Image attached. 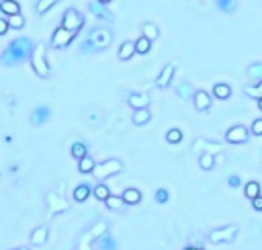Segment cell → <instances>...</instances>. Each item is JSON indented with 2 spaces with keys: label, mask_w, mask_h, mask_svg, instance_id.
<instances>
[{
  "label": "cell",
  "mask_w": 262,
  "mask_h": 250,
  "mask_svg": "<svg viewBox=\"0 0 262 250\" xmlns=\"http://www.w3.org/2000/svg\"><path fill=\"white\" fill-rule=\"evenodd\" d=\"M111 41H113V33L109 29H95V31H90V35L82 43V51L84 53H88V51H100V50L109 48Z\"/></svg>",
  "instance_id": "2"
},
{
  "label": "cell",
  "mask_w": 262,
  "mask_h": 250,
  "mask_svg": "<svg viewBox=\"0 0 262 250\" xmlns=\"http://www.w3.org/2000/svg\"><path fill=\"white\" fill-rule=\"evenodd\" d=\"M72 156H74V158H78V160H82L84 156H88L86 146H84L82 142H76V144H72Z\"/></svg>",
  "instance_id": "32"
},
{
  "label": "cell",
  "mask_w": 262,
  "mask_h": 250,
  "mask_svg": "<svg viewBox=\"0 0 262 250\" xmlns=\"http://www.w3.org/2000/svg\"><path fill=\"white\" fill-rule=\"evenodd\" d=\"M150 119H152V115H150V111L147 109H140V111L133 113V123L135 125H145Z\"/></svg>",
  "instance_id": "26"
},
{
  "label": "cell",
  "mask_w": 262,
  "mask_h": 250,
  "mask_svg": "<svg viewBox=\"0 0 262 250\" xmlns=\"http://www.w3.org/2000/svg\"><path fill=\"white\" fill-rule=\"evenodd\" d=\"M105 232H107V224H102V222H100V224H96L95 228H93V230L88 232V236L84 238V240H88V238H90V242H93V238H96V236L100 238V236L105 234Z\"/></svg>",
  "instance_id": "34"
},
{
  "label": "cell",
  "mask_w": 262,
  "mask_h": 250,
  "mask_svg": "<svg viewBox=\"0 0 262 250\" xmlns=\"http://www.w3.org/2000/svg\"><path fill=\"white\" fill-rule=\"evenodd\" d=\"M6 21H8V29H23V27H25V17H23V15L6 17Z\"/></svg>",
  "instance_id": "31"
},
{
  "label": "cell",
  "mask_w": 262,
  "mask_h": 250,
  "mask_svg": "<svg viewBox=\"0 0 262 250\" xmlns=\"http://www.w3.org/2000/svg\"><path fill=\"white\" fill-rule=\"evenodd\" d=\"M33 48H35V45H33V41L29 37H19V39L8 43L4 53L0 55V62H2L4 66H19V64H23L25 60L31 58Z\"/></svg>",
  "instance_id": "1"
},
{
  "label": "cell",
  "mask_w": 262,
  "mask_h": 250,
  "mask_svg": "<svg viewBox=\"0 0 262 250\" xmlns=\"http://www.w3.org/2000/svg\"><path fill=\"white\" fill-rule=\"evenodd\" d=\"M252 207L258 209V211H262V195H258L256 199H252Z\"/></svg>",
  "instance_id": "43"
},
{
  "label": "cell",
  "mask_w": 262,
  "mask_h": 250,
  "mask_svg": "<svg viewBox=\"0 0 262 250\" xmlns=\"http://www.w3.org/2000/svg\"><path fill=\"white\" fill-rule=\"evenodd\" d=\"M98 2H100V4H105V6H107V4L111 2V0H98Z\"/></svg>",
  "instance_id": "45"
},
{
  "label": "cell",
  "mask_w": 262,
  "mask_h": 250,
  "mask_svg": "<svg viewBox=\"0 0 262 250\" xmlns=\"http://www.w3.org/2000/svg\"><path fill=\"white\" fill-rule=\"evenodd\" d=\"M121 199H123V203L125 205H135V203H140L142 201V193L138 191V189H125L123 191V195H121Z\"/></svg>",
  "instance_id": "16"
},
{
  "label": "cell",
  "mask_w": 262,
  "mask_h": 250,
  "mask_svg": "<svg viewBox=\"0 0 262 250\" xmlns=\"http://www.w3.org/2000/svg\"><path fill=\"white\" fill-rule=\"evenodd\" d=\"M45 240H48V228H45V225H39V228L33 230V234H31V244L41 246Z\"/></svg>",
  "instance_id": "18"
},
{
  "label": "cell",
  "mask_w": 262,
  "mask_h": 250,
  "mask_svg": "<svg viewBox=\"0 0 262 250\" xmlns=\"http://www.w3.org/2000/svg\"><path fill=\"white\" fill-rule=\"evenodd\" d=\"M105 203H107V207L115 209V211H117V209H123V205H125L123 199H121V197H117V195H109Z\"/></svg>",
  "instance_id": "36"
},
{
  "label": "cell",
  "mask_w": 262,
  "mask_h": 250,
  "mask_svg": "<svg viewBox=\"0 0 262 250\" xmlns=\"http://www.w3.org/2000/svg\"><path fill=\"white\" fill-rule=\"evenodd\" d=\"M84 25V17L78 13L76 8H68L64 13V19H62V27L66 31H72V33H78Z\"/></svg>",
  "instance_id": "5"
},
{
  "label": "cell",
  "mask_w": 262,
  "mask_h": 250,
  "mask_svg": "<svg viewBox=\"0 0 262 250\" xmlns=\"http://www.w3.org/2000/svg\"><path fill=\"white\" fill-rule=\"evenodd\" d=\"M158 35H160V31H158V27L154 25V23H143L142 25V37L154 41Z\"/></svg>",
  "instance_id": "21"
},
{
  "label": "cell",
  "mask_w": 262,
  "mask_h": 250,
  "mask_svg": "<svg viewBox=\"0 0 262 250\" xmlns=\"http://www.w3.org/2000/svg\"><path fill=\"white\" fill-rule=\"evenodd\" d=\"M246 76L250 78V80H254V82H260L262 80V64H252L246 70Z\"/></svg>",
  "instance_id": "24"
},
{
  "label": "cell",
  "mask_w": 262,
  "mask_h": 250,
  "mask_svg": "<svg viewBox=\"0 0 262 250\" xmlns=\"http://www.w3.org/2000/svg\"><path fill=\"white\" fill-rule=\"evenodd\" d=\"M48 205H49V211L51 213H62V211H66L68 209V201L66 199H62L58 193H48Z\"/></svg>",
  "instance_id": "9"
},
{
  "label": "cell",
  "mask_w": 262,
  "mask_h": 250,
  "mask_svg": "<svg viewBox=\"0 0 262 250\" xmlns=\"http://www.w3.org/2000/svg\"><path fill=\"white\" fill-rule=\"evenodd\" d=\"M29 60H31L33 70L37 72V76H41V78L49 76V64H48V60H45V45L43 43H37L35 48H33Z\"/></svg>",
  "instance_id": "3"
},
{
  "label": "cell",
  "mask_w": 262,
  "mask_h": 250,
  "mask_svg": "<svg viewBox=\"0 0 262 250\" xmlns=\"http://www.w3.org/2000/svg\"><path fill=\"white\" fill-rule=\"evenodd\" d=\"M195 150H199V152H203V154H217V152H221V146L219 144H211V142H205V140H199V142H195Z\"/></svg>",
  "instance_id": "15"
},
{
  "label": "cell",
  "mask_w": 262,
  "mask_h": 250,
  "mask_svg": "<svg viewBox=\"0 0 262 250\" xmlns=\"http://www.w3.org/2000/svg\"><path fill=\"white\" fill-rule=\"evenodd\" d=\"M244 193H246L248 199H256L260 195V185L256 183V180H250V183L246 185V189H244Z\"/></svg>",
  "instance_id": "28"
},
{
  "label": "cell",
  "mask_w": 262,
  "mask_h": 250,
  "mask_svg": "<svg viewBox=\"0 0 262 250\" xmlns=\"http://www.w3.org/2000/svg\"><path fill=\"white\" fill-rule=\"evenodd\" d=\"M121 170H123V162L117 160V158H111V160H105V162L96 164L93 173H95V176L98 180H105V178H109L113 175H119Z\"/></svg>",
  "instance_id": "4"
},
{
  "label": "cell",
  "mask_w": 262,
  "mask_h": 250,
  "mask_svg": "<svg viewBox=\"0 0 262 250\" xmlns=\"http://www.w3.org/2000/svg\"><path fill=\"white\" fill-rule=\"evenodd\" d=\"M258 109L262 111V99H258Z\"/></svg>",
  "instance_id": "46"
},
{
  "label": "cell",
  "mask_w": 262,
  "mask_h": 250,
  "mask_svg": "<svg viewBox=\"0 0 262 250\" xmlns=\"http://www.w3.org/2000/svg\"><path fill=\"white\" fill-rule=\"evenodd\" d=\"M166 140H168L170 144H178V142H182V131H180V129H168Z\"/></svg>",
  "instance_id": "38"
},
{
  "label": "cell",
  "mask_w": 262,
  "mask_h": 250,
  "mask_svg": "<svg viewBox=\"0 0 262 250\" xmlns=\"http://www.w3.org/2000/svg\"><path fill=\"white\" fill-rule=\"evenodd\" d=\"M176 95H178L180 99L189 100V99L195 97V88H192V84H189V82H180V84L176 86Z\"/></svg>",
  "instance_id": "20"
},
{
  "label": "cell",
  "mask_w": 262,
  "mask_h": 250,
  "mask_svg": "<svg viewBox=\"0 0 262 250\" xmlns=\"http://www.w3.org/2000/svg\"><path fill=\"white\" fill-rule=\"evenodd\" d=\"M156 201L158 203H166L168 201V191L166 189H158L156 191Z\"/></svg>",
  "instance_id": "40"
},
{
  "label": "cell",
  "mask_w": 262,
  "mask_h": 250,
  "mask_svg": "<svg viewBox=\"0 0 262 250\" xmlns=\"http://www.w3.org/2000/svg\"><path fill=\"white\" fill-rule=\"evenodd\" d=\"M185 250H199V248H192V246H189V248H185Z\"/></svg>",
  "instance_id": "48"
},
{
  "label": "cell",
  "mask_w": 262,
  "mask_h": 250,
  "mask_svg": "<svg viewBox=\"0 0 262 250\" xmlns=\"http://www.w3.org/2000/svg\"><path fill=\"white\" fill-rule=\"evenodd\" d=\"M74 37H76V33L66 31L64 27H58V29L53 31V35H51V48L64 50V48H68V45L74 41Z\"/></svg>",
  "instance_id": "7"
},
{
  "label": "cell",
  "mask_w": 262,
  "mask_h": 250,
  "mask_svg": "<svg viewBox=\"0 0 262 250\" xmlns=\"http://www.w3.org/2000/svg\"><path fill=\"white\" fill-rule=\"evenodd\" d=\"M248 138H250V133L244 125H234V127H230L225 133V140L230 144H246Z\"/></svg>",
  "instance_id": "8"
},
{
  "label": "cell",
  "mask_w": 262,
  "mask_h": 250,
  "mask_svg": "<svg viewBox=\"0 0 262 250\" xmlns=\"http://www.w3.org/2000/svg\"><path fill=\"white\" fill-rule=\"evenodd\" d=\"M213 95L217 97V99H221V100L230 99V97H232V86H230V84H225V82L215 84V86H213Z\"/></svg>",
  "instance_id": "19"
},
{
  "label": "cell",
  "mask_w": 262,
  "mask_h": 250,
  "mask_svg": "<svg viewBox=\"0 0 262 250\" xmlns=\"http://www.w3.org/2000/svg\"><path fill=\"white\" fill-rule=\"evenodd\" d=\"M0 10H2L6 17L21 15V6H19L17 0H2V2H0Z\"/></svg>",
  "instance_id": "17"
},
{
  "label": "cell",
  "mask_w": 262,
  "mask_h": 250,
  "mask_svg": "<svg viewBox=\"0 0 262 250\" xmlns=\"http://www.w3.org/2000/svg\"><path fill=\"white\" fill-rule=\"evenodd\" d=\"M174 70H176V66H174V64H166V66L162 68V72L158 74V78H156V84L160 86V88H166L170 82H172Z\"/></svg>",
  "instance_id": "11"
},
{
  "label": "cell",
  "mask_w": 262,
  "mask_h": 250,
  "mask_svg": "<svg viewBox=\"0 0 262 250\" xmlns=\"http://www.w3.org/2000/svg\"><path fill=\"white\" fill-rule=\"evenodd\" d=\"M13 250H29V248H25V246H21V248H13Z\"/></svg>",
  "instance_id": "47"
},
{
  "label": "cell",
  "mask_w": 262,
  "mask_h": 250,
  "mask_svg": "<svg viewBox=\"0 0 262 250\" xmlns=\"http://www.w3.org/2000/svg\"><path fill=\"white\" fill-rule=\"evenodd\" d=\"M252 133L254 135H262V119H256L252 123Z\"/></svg>",
  "instance_id": "41"
},
{
  "label": "cell",
  "mask_w": 262,
  "mask_h": 250,
  "mask_svg": "<svg viewBox=\"0 0 262 250\" xmlns=\"http://www.w3.org/2000/svg\"><path fill=\"white\" fill-rule=\"evenodd\" d=\"M49 115H51V109L48 105H41V107H37L35 111L31 113V123L33 125H43L45 121L49 119Z\"/></svg>",
  "instance_id": "12"
},
{
  "label": "cell",
  "mask_w": 262,
  "mask_h": 250,
  "mask_svg": "<svg viewBox=\"0 0 262 250\" xmlns=\"http://www.w3.org/2000/svg\"><path fill=\"white\" fill-rule=\"evenodd\" d=\"M93 193H95V197H96V199H100V201H107V197L111 195L109 187H107V185H102V183H100V185H96V187L93 189Z\"/></svg>",
  "instance_id": "35"
},
{
  "label": "cell",
  "mask_w": 262,
  "mask_h": 250,
  "mask_svg": "<svg viewBox=\"0 0 262 250\" xmlns=\"http://www.w3.org/2000/svg\"><path fill=\"white\" fill-rule=\"evenodd\" d=\"M199 166H201L203 170H211V168L215 166V156H211V154H201V156H199Z\"/></svg>",
  "instance_id": "30"
},
{
  "label": "cell",
  "mask_w": 262,
  "mask_h": 250,
  "mask_svg": "<svg viewBox=\"0 0 262 250\" xmlns=\"http://www.w3.org/2000/svg\"><path fill=\"white\" fill-rule=\"evenodd\" d=\"M129 105L135 111L147 109V105H150V97H147L145 93H133V95H129Z\"/></svg>",
  "instance_id": "13"
},
{
  "label": "cell",
  "mask_w": 262,
  "mask_h": 250,
  "mask_svg": "<svg viewBox=\"0 0 262 250\" xmlns=\"http://www.w3.org/2000/svg\"><path fill=\"white\" fill-rule=\"evenodd\" d=\"M238 236V225H225V228L219 230H213L209 234V240L213 244H219V242H234Z\"/></svg>",
  "instance_id": "6"
},
{
  "label": "cell",
  "mask_w": 262,
  "mask_h": 250,
  "mask_svg": "<svg viewBox=\"0 0 262 250\" xmlns=\"http://www.w3.org/2000/svg\"><path fill=\"white\" fill-rule=\"evenodd\" d=\"M8 31V21L6 19H0V35H4Z\"/></svg>",
  "instance_id": "44"
},
{
  "label": "cell",
  "mask_w": 262,
  "mask_h": 250,
  "mask_svg": "<svg viewBox=\"0 0 262 250\" xmlns=\"http://www.w3.org/2000/svg\"><path fill=\"white\" fill-rule=\"evenodd\" d=\"M246 95L248 97H254V99H262V80L258 84H254V86H248L246 88Z\"/></svg>",
  "instance_id": "37"
},
{
  "label": "cell",
  "mask_w": 262,
  "mask_h": 250,
  "mask_svg": "<svg viewBox=\"0 0 262 250\" xmlns=\"http://www.w3.org/2000/svg\"><path fill=\"white\" fill-rule=\"evenodd\" d=\"M217 2V8L223 10V13H234L238 8V0H215Z\"/></svg>",
  "instance_id": "27"
},
{
  "label": "cell",
  "mask_w": 262,
  "mask_h": 250,
  "mask_svg": "<svg viewBox=\"0 0 262 250\" xmlns=\"http://www.w3.org/2000/svg\"><path fill=\"white\" fill-rule=\"evenodd\" d=\"M192 100H195L197 111H207L211 107V97H209V93H205V90H197Z\"/></svg>",
  "instance_id": "14"
},
{
  "label": "cell",
  "mask_w": 262,
  "mask_h": 250,
  "mask_svg": "<svg viewBox=\"0 0 262 250\" xmlns=\"http://www.w3.org/2000/svg\"><path fill=\"white\" fill-rule=\"evenodd\" d=\"M90 197V187L88 185H78L76 189H74V199L78 201V203H82V201H86Z\"/></svg>",
  "instance_id": "23"
},
{
  "label": "cell",
  "mask_w": 262,
  "mask_h": 250,
  "mask_svg": "<svg viewBox=\"0 0 262 250\" xmlns=\"http://www.w3.org/2000/svg\"><path fill=\"white\" fill-rule=\"evenodd\" d=\"M55 2H60V0H41V2L37 4V13H39V15H45Z\"/></svg>",
  "instance_id": "39"
},
{
  "label": "cell",
  "mask_w": 262,
  "mask_h": 250,
  "mask_svg": "<svg viewBox=\"0 0 262 250\" xmlns=\"http://www.w3.org/2000/svg\"><path fill=\"white\" fill-rule=\"evenodd\" d=\"M135 53V45H133V41H125V43H121V48H119V60H129L131 55Z\"/></svg>",
  "instance_id": "22"
},
{
  "label": "cell",
  "mask_w": 262,
  "mask_h": 250,
  "mask_svg": "<svg viewBox=\"0 0 262 250\" xmlns=\"http://www.w3.org/2000/svg\"><path fill=\"white\" fill-rule=\"evenodd\" d=\"M95 166H96V164H95V160H93L90 156H84L82 160H80V164H78V168H80V173H93Z\"/></svg>",
  "instance_id": "33"
},
{
  "label": "cell",
  "mask_w": 262,
  "mask_h": 250,
  "mask_svg": "<svg viewBox=\"0 0 262 250\" xmlns=\"http://www.w3.org/2000/svg\"><path fill=\"white\" fill-rule=\"evenodd\" d=\"M133 45H135V53H147L150 48H152V41L145 39V37H140Z\"/></svg>",
  "instance_id": "29"
},
{
  "label": "cell",
  "mask_w": 262,
  "mask_h": 250,
  "mask_svg": "<svg viewBox=\"0 0 262 250\" xmlns=\"http://www.w3.org/2000/svg\"><path fill=\"white\" fill-rule=\"evenodd\" d=\"M98 246H100V250H117V242L113 240V238L109 236V234H102L100 238H98Z\"/></svg>",
  "instance_id": "25"
},
{
  "label": "cell",
  "mask_w": 262,
  "mask_h": 250,
  "mask_svg": "<svg viewBox=\"0 0 262 250\" xmlns=\"http://www.w3.org/2000/svg\"><path fill=\"white\" fill-rule=\"evenodd\" d=\"M227 183H230V187H240L242 180H240V176H238V175H232L230 178H227Z\"/></svg>",
  "instance_id": "42"
},
{
  "label": "cell",
  "mask_w": 262,
  "mask_h": 250,
  "mask_svg": "<svg viewBox=\"0 0 262 250\" xmlns=\"http://www.w3.org/2000/svg\"><path fill=\"white\" fill-rule=\"evenodd\" d=\"M88 8H90V13H93L96 19H100V21H109V23L115 21V19H113V15L107 10V6L100 4L98 0H93V2H88Z\"/></svg>",
  "instance_id": "10"
}]
</instances>
